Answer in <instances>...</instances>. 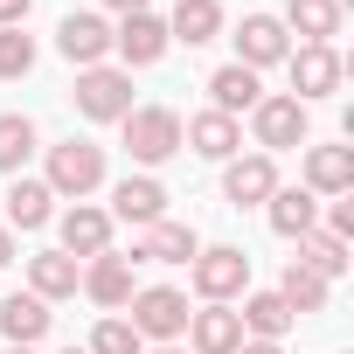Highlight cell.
Listing matches in <instances>:
<instances>
[{"label": "cell", "mask_w": 354, "mask_h": 354, "mask_svg": "<svg viewBox=\"0 0 354 354\" xmlns=\"http://www.w3.org/2000/svg\"><path fill=\"white\" fill-rule=\"evenodd\" d=\"M118 125H125V153L139 167H160L181 153V111H167V104H132Z\"/></svg>", "instance_id": "obj_1"}, {"label": "cell", "mask_w": 354, "mask_h": 354, "mask_svg": "<svg viewBox=\"0 0 354 354\" xmlns=\"http://www.w3.org/2000/svg\"><path fill=\"white\" fill-rule=\"evenodd\" d=\"M49 195H70V202H84L91 188H104V146H91V139H63V146H49Z\"/></svg>", "instance_id": "obj_2"}, {"label": "cell", "mask_w": 354, "mask_h": 354, "mask_svg": "<svg viewBox=\"0 0 354 354\" xmlns=\"http://www.w3.org/2000/svg\"><path fill=\"white\" fill-rule=\"evenodd\" d=\"M132 306V333L139 340H181L188 333V292H174V285H146V292H132L125 299Z\"/></svg>", "instance_id": "obj_3"}, {"label": "cell", "mask_w": 354, "mask_h": 354, "mask_svg": "<svg viewBox=\"0 0 354 354\" xmlns=\"http://www.w3.org/2000/svg\"><path fill=\"white\" fill-rule=\"evenodd\" d=\"M77 111L97 118V125H118V118L132 111V70H111V63L84 70V77H77Z\"/></svg>", "instance_id": "obj_4"}, {"label": "cell", "mask_w": 354, "mask_h": 354, "mask_svg": "<svg viewBox=\"0 0 354 354\" xmlns=\"http://www.w3.org/2000/svg\"><path fill=\"white\" fill-rule=\"evenodd\" d=\"M195 292L209 299V306H230L243 285H250V257L236 250V243H216V250H195Z\"/></svg>", "instance_id": "obj_5"}, {"label": "cell", "mask_w": 354, "mask_h": 354, "mask_svg": "<svg viewBox=\"0 0 354 354\" xmlns=\"http://www.w3.org/2000/svg\"><path fill=\"white\" fill-rule=\"evenodd\" d=\"M285 63H292V97H299V104L340 91V56H333V42H299Z\"/></svg>", "instance_id": "obj_6"}, {"label": "cell", "mask_w": 354, "mask_h": 354, "mask_svg": "<svg viewBox=\"0 0 354 354\" xmlns=\"http://www.w3.org/2000/svg\"><path fill=\"white\" fill-rule=\"evenodd\" d=\"M250 132H257L264 153L306 146V104H299V97H257V104H250Z\"/></svg>", "instance_id": "obj_7"}, {"label": "cell", "mask_w": 354, "mask_h": 354, "mask_svg": "<svg viewBox=\"0 0 354 354\" xmlns=\"http://www.w3.org/2000/svg\"><path fill=\"white\" fill-rule=\"evenodd\" d=\"M230 42H236V63H243V70H271V63L292 56V35H285L278 15H243V28H236Z\"/></svg>", "instance_id": "obj_8"}, {"label": "cell", "mask_w": 354, "mask_h": 354, "mask_svg": "<svg viewBox=\"0 0 354 354\" xmlns=\"http://www.w3.org/2000/svg\"><path fill=\"white\" fill-rule=\"evenodd\" d=\"M271 188H278L271 153H236V160H223V195H230V209H257V202H271Z\"/></svg>", "instance_id": "obj_9"}, {"label": "cell", "mask_w": 354, "mask_h": 354, "mask_svg": "<svg viewBox=\"0 0 354 354\" xmlns=\"http://www.w3.org/2000/svg\"><path fill=\"white\" fill-rule=\"evenodd\" d=\"M111 49H118V63H125V70H146V63H160V56H167V21H160V15H118Z\"/></svg>", "instance_id": "obj_10"}, {"label": "cell", "mask_w": 354, "mask_h": 354, "mask_svg": "<svg viewBox=\"0 0 354 354\" xmlns=\"http://www.w3.org/2000/svg\"><path fill=\"white\" fill-rule=\"evenodd\" d=\"M56 49H63L77 70H97V63L111 56V21H104V15H63Z\"/></svg>", "instance_id": "obj_11"}, {"label": "cell", "mask_w": 354, "mask_h": 354, "mask_svg": "<svg viewBox=\"0 0 354 354\" xmlns=\"http://www.w3.org/2000/svg\"><path fill=\"white\" fill-rule=\"evenodd\" d=\"M104 216H111V223H139V230H146V223H160V216H167V188L153 181V174H125V181L111 188V209H104Z\"/></svg>", "instance_id": "obj_12"}, {"label": "cell", "mask_w": 354, "mask_h": 354, "mask_svg": "<svg viewBox=\"0 0 354 354\" xmlns=\"http://www.w3.org/2000/svg\"><path fill=\"white\" fill-rule=\"evenodd\" d=\"M236 347H243V319L230 306L188 313V354H236Z\"/></svg>", "instance_id": "obj_13"}, {"label": "cell", "mask_w": 354, "mask_h": 354, "mask_svg": "<svg viewBox=\"0 0 354 354\" xmlns=\"http://www.w3.org/2000/svg\"><path fill=\"white\" fill-rule=\"evenodd\" d=\"M181 146H195L202 160H236L243 125H236V118H223V111H195V118L181 125Z\"/></svg>", "instance_id": "obj_14"}, {"label": "cell", "mask_w": 354, "mask_h": 354, "mask_svg": "<svg viewBox=\"0 0 354 354\" xmlns=\"http://www.w3.org/2000/svg\"><path fill=\"white\" fill-rule=\"evenodd\" d=\"M111 250V216L104 209H91V202H77L70 216H63V257H104Z\"/></svg>", "instance_id": "obj_15"}, {"label": "cell", "mask_w": 354, "mask_h": 354, "mask_svg": "<svg viewBox=\"0 0 354 354\" xmlns=\"http://www.w3.org/2000/svg\"><path fill=\"white\" fill-rule=\"evenodd\" d=\"M195 250H202V243H195L188 223H167V216H160V223H146V236H139L132 257H139V264H195Z\"/></svg>", "instance_id": "obj_16"}, {"label": "cell", "mask_w": 354, "mask_h": 354, "mask_svg": "<svg viewBox=\"0 0 354 354\" xmlns=\"http://www.w3.org/2000/svg\"><path fill=\"white\" fill-rule=\"evenodd\" d=\"M77 285H84L104 313H125V299H132V264L104 250V257H91V264H84V278H77Z\"/></svg>", "instance_id": "obj_17"}, {"label": "cell", "mask_w": 354, "mask_h": 354, "mask_svg": "<svg viewBox=\"0 0 354 354\" xmlns=\"http://www.w3.org/2000/svg\"><path fill=\"white\" fill-rule=\"evenodd\" d=\"M354 188V153L347 146H306V195H347Z\"/></svg>", "instance_id": "obj_18"}, {"label": "cell", "mask_w": 354, "mask_h": 354, "mask_svg": "<svg viewBox=\"0 0 354 354\" xmlns=\"http://www.w3.org/2000/svg\"><path fill=\"white\" fill-rule=\"evenodd\" d=\"M0 333H8L15 347H35L49 333V306L35 292H8V299H0Z\"/></svg>", "instance_id": "obj_19"}, {"label": "cell", "mask_w": 354, "mask_h": 354, "mask_svg": "<svg viewBox=\"0 0 354 354\" xmlns=\"http://www.w3.org/2000/svg\"><path fill=\"white\" fill-rule=\"evenodd\" d=\"M216 35H223V8H216V0H174L167 42H188V49H202V42H216Z\"/></svg>", "instance_id": "obj_20"}, {"label": "cell", "mask_w": 354, "mask_h": 354, "mask_svg": "<svg viewBox=\"0 0 354 354\" xmlns=\"http://www.w3.org/2000/svg\"><path fill=\"white\" fill-rule=\"evenodd\" d=\"M77 278H84V264L77 257H63V250H42V257H28V292L49 306V299H70L77 292Z\"/></svg>", "instance_id": "obj_21"}, {"label": "cell", "mask_w": 354, "mask_h": 354, "mask_svg": "<svg viewBox=\"0 0 354 354\" xmlns=\"http://www.w3.org/2000/svg\"><path fill=\"white\" fill-rule=\"evenodd\" d=\"M56 195H49V181H28V174H15L8 181V230H42L56 209H49Z\"/></svg>", "instance_id": "obj_22"}, {"label": "cell", "mask_w": 354, "mask_h": 354, "mask_svg": "<svg viewBox=\"0 0 354 354\" xmlns=\"http://www.w3.org/2000/svg\"><path fill=\"white\" fill-rule=\"evenodd\" d=\"M209 111H223V118H236V111H250L264 91H257V70H243V63H223L216 77H209Z\"/></svg>", "instance_id": "obj_23"}, {"label": "cell", "mask_w": 354, "mask_h": 354, "mask_svg": "<svg viewBox=\"0 0 354 354\" xmlns=\"http://www.w3.org/2000/svg\"><path fill=\"white\" fill-rule=\"evenodd\" d=\"M264 209H271V230H278V236H292V243L319 223V195H306V188H271V202H264Z\"/></svg>", "instance_id": "obj_24"}, {"label": "cell", "mask_w": 354, "mask_h": 354, "mask_svg": "<svg viewBox=\"0 0 354 354\" xmlns=\"http://www.w3.org/2000/svg\"><path fill=\"white\" fill-rule=\"evenodd\" d=\"M243 340H278V333H292V306L278 299V292H243Z\"/></svg>", "instance_id": "obj_25"}, {"label": "cell", "mask_w": 354, "mask_h": 354, "mask_svg": "<svg viewBox=\"0 0 354 354\" xmlns=\"http://www.w3.org/2000/svg\"><path fill=\"white\" fill-rule=\"evenodd\" d=\"M285 28H299V42H333L340 35V0H285Z\"/></svg>", "instance_id": "obj_26"}, {"label": "cell", "mask_w": 354, "mask_h": 354, "mask_svg": "<svg viewBox=\"0 0 354 354\" xmlns=\"http://www.w3.org/2000/svg\"><path fill=\"white\" fill-rule=\"evenodd\" d=\"M292 264H306V271H319V278H340V271H347V243H340V236H326V230H306Z\"/></svg>", "instance_id": "obj_27"}, {"label": "cell", "mask_w": 354, "mask_h": 354, "mask_svg": "<svg viewBox=\"0 0 354 354\" xmlns=\"http://www.w3.org/2000/svg\"><path fill=\"white\" fill-rule=\"evenodd\" d=\"M278 299L292 306V319H299V313H326V278H319V271H306V264H285Z\"/></svg>", "instance_id": "obj_28"}, {"label": "cell", "mask_w": 354, "mask_h": 354, "mask_svg": "<svg viewBox=\"0 0 354 354\" xmlns=\"http://www.w3.org/2000/svg\"><path fill=\"white\" fill-rule=\"evenodd\" d=\"M28 153H35V125L21 111H0V174H21Z\"/></svg>", "instance_id": "obj_29"}, {"label": "cell", "mask_w": 354, "mask_h": 354, "mask_svg": "<svg viewBox=\"0 0 354 354\" xmlns=\"http://www.w3.org/2000/svg\"><path fill=\"white\" fill-rule=\"evenodd\" d=\"M91 354H146V340L132 333V319H97V333H91Z\"/></svg>", "instance_id": "obj_30"}, {"label": "cell", "mask_w": 354, "mask_h": 354, "mask_svg": "<svg viewBox=\"0 0 354 354\" xmlns=\"http://www.w3.org/2000/svg\"><path fill=\"white\" fill-rule=\"evenodd\" d=\"M35 70V35H21V28H0V77H28Z\"/></svg>", "instance_id": "obj_31"}, {"label": "cell", "mask_w": 354, "mask_h": 354, "mask_svg": "<svg viewBox=\"0 0 354 354\" xmlns=\"http://www.w3.org/2000/svg\"><path fill=\"white\" fill-rule=\"evenodd\" d=\"M326 236H340V243L354 236V202H347V195H340V202L326 209Z\"/></svg>", "instance_id": "obj_32"}, {"label": "cell", "mask_w": 354, "mask_h": 354, "mask_svg": "<svg viewBox=\"0 0 354 354\" xmlns=\"http://www.w3.org/2000/svg\"><path fill=\"white\" fill-rule=\"evenodd\" d=\"M28 8H35V0H0V28H21Z\"/></svg>", "instance_id": "obj_33"}, {"label": "cell", "mask_w": 354, "mask_h": 354, "mask_svg": "<svg viewBox=\"0 0 354 354\" xmlns=\"http://www.w3.org/2000/svg\"><path fill=\"white\" fill-rule=\"evenodd\" d=\"M8 264H15V230L0 223V271H8Z\"/></svg>", "instance_id": "obj_34"}, {"label": "cell", "mask_w": 354, "mask_h": 354, "mask_svg": "<svg viewBox=\"0 0 354 354\" xmlns=\"http://www.w3.org/2000/svg\"><path fill=\"white\" fill-rule=\"evenodd\" d=\"M236 354H285V347H278V340H243Z\"/></svg>", "instance_id": "obj_35"}, {"label": "cell", "mask_w": 354, "mask_h": 354, "mask_svg": "<svg viewBox=\"0 0 354 354\" xmlns=\"http://www.w3.org/2000/svg\"><path fill=\"white\" fill-rule=\"evenodd\" d=\"M111 15H146V0H104Z\"/></svg>", "instance_id": "obj_36"}, {"label": "cell", "mask_w": 354, "mask_h": 354, "mask_svg": "<svg viewBox=\"0 0 354 354\" xmlns=\"http://www.w3.org/2000/svg\"><path fill=\"white\" fill-rule=\"evenodd\" d=\"M146 354H188V347H174V340H167V347H146Z\"/></svg>", "instance_id": "obj_37"}, {"label": "cell", "mask_w": 354, "mask_h": 354, "mask_svg": "<svg viewBox=\"0 0 354 354\" xmlns=\"http://www.w3.org/2000/svg\"><path fill=\"white\" fill-rule=\"evenodd\" d=\"M63 354H91V347H63Z\"/></svg>", "instance_id": "obj_38"}, {"label": "cell", "mask_w": 354, "mask_h": 354, "mask_svg": "<svg viewBox=\"0 0 354 354\" xmlns=\"http://www.w3.org/2000/svg\"><path fill=\"white\" fill-rule=\"evenodd\" d=\"M8 354H35V347H8Z\"/></svg>", "instance_id": "obj_39"}]
</instances>
